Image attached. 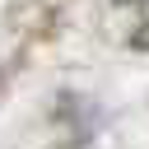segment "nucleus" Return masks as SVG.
Instances as JSON below:
<instances>
[{
    "label": "nucleus",
    "mask_w": 149,
    "mask_h": 149,
    "mask_svg": "<svg viewBox=\"0 0 149 149\" xmlns=\"http://www.w3.org/2000/svg\"><path fill=\"white\" fill-rule=\"evenodd\" d=\"M116 19H121L126 42L149 51V0H116Z\"/></svg>",
    "instance_id": "1"
}]
</instances>
